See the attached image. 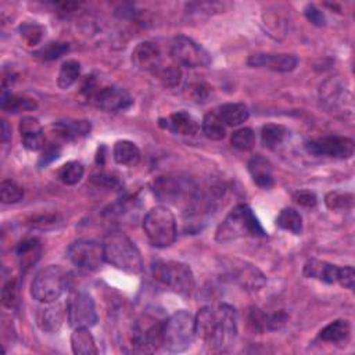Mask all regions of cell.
I'll return each instance as SVG.
<instances>
[{
	"label": "cell",
	"mask_w": 355,
	"mask_h": 355,
	"mask_svg": "<svg viewBox=\"0 0 355 355\" xmlns=\"http://www.w3.org/2000/svg\"><path fill=\"white\" fill-rule=\"evenodd\" d=\"M153 191L158 200L184 207L188 214L201 197V189L193 181L181 176H160L154 181Z\"/></svg>",
	"instance_id": "cell-4"
},
{
	"label": "cell",
	"mask_w": 355,
	"mask_h": 355,
	"mask_svg": "<svg viewBox=\"0 0 355 355\" xmlns=\"http://www.w3.org/2000/svg\"><path fill=\"white\" fill-rule=\"evenodd\" d=\"M276 225L283 230L291 232L294 234H300L303 230V218L297 210L289 207L280 211L276 219Z\"/></svg>",
	"instance_id": "cell-30"
},
{
	"label": "cell",
	"mask_w": 355,
	"mask_h": 355,
	"mask_svg": "<svg viewBox=\"0 0 355 355\" xmlns=\"http://www.w3.org/2000/svg\"><path fill=\"white\" fill-rule=\"evenodd\" d=\"M71 347L77 355H97L96 341L88 328H77L71 336Z\"/></svg>",
	"instance_id": "cell-25"
},
{
	"label": "cell",
	"mask_w": 355,
	"mask_h": 355,
	"mask_svg": "<svg viewBox=\"0 0 355 355\" xmlns=\"http://www.w3.org/2000/svg\"><path fill=\"white\" fill-rule=\"evenodd\" d=\"M306 149L314 156L347 160L354 154V142L343 136H323L308 140Z\"/></svg>",
	"instance_id": "cell-14"
},
{
	"label": "cell",
	"mask_w": 355,
	"mask_h": 355,
	"mask_svg": "<svg viewBox=\"0 0 355 355\" xmlns=\"http://www.w3.org/2000/svg\"><path fill=\"white\" fill-rule=\"evenodd\" d=\"M287 136H289L287 128L278 124H267L262 127V131H261L262 145L268 149H275L280 146Z\"/></svg>",
	"instance_id": "cell-32"
},
{
	"label": "cell",
	"mask_w": 355,
	"mask_h": 355,
	"mask_svg": "<svg viewBox=\"0 0 355 355\" xmlns=\"http://www.w3.org/2000/svg\"><path fill=\"white\" fill-rule=\"evenodd\" d=\"M225 127L226 125L221 120L218 111H211V112L206 114L203 124H201L203 134L211 140H222L226 135Z\"/></svg>",
	"instance_id": "cell-29"
},
{
	"label": "cell",
	"mask_w": 355,
	"mask_h": 355,
	"mask_svg": "<svg viewBox=\"0 0 355 355\" xmlns=\"http://www.w3.org/2000/svg\"><path fill=\"white\" fill-rule=\"evenodd\" d=\"M171 56L176 64H182L189 69L207 67L211 64L210 53L201 45L185 35H180L173 39Z\"/></svg>",
	"instance_id": "cell-10"
},
{
	"label": "cell",
	"mask_w": 355,
	"mask_h": 355,
	"mask_svg": "<svg viewBox=\"0 0 355 355\" xmlns=\"http://www.w3.org/2000/svg\"><path fill=\"white\" fill-rule=\"evenodd\" d=\"M351 334V326L345 319H337L332 323H329L328 326H325L321 333L319 337L323 341H329V343H334V344H341V343H347Z\"/></svg>",
	"instance_id": "cell-27"
},
{
	"label": "cell",
	"mask_w": 355,
	"mask_h": 355,
	"mask_svg": "<svg viewBox=\"0 0 355 355\" xmlns=\"http://www.w3.org/2000/svg\"><path fill=\"white\" fill-rule=\"evenodd\" d=\"M249 171L253 181L257 186L262 189H269L273 186L272 164L262 156H256L249 162Z\"/></svg>",
	"instance_id": "cell-20"
},
{
	"label": "cell",
	"mask_w": 355,
	"mask_h": 355,
	"mask_svg": "<svg viewBox=\"0 0 355 355\" xmlns=\"http://www.w3.org/2000/svg\"><path fill=\"white\" fill-rule=\"evenodd\" d=\"M196 337L195 317L188 311H176L164 322L162 343L171 352L188 350Z\"/></svg>",
	"instance_id": "cell-5"
},
{
	"label": "cell",
	"mask_w": 355,
	"mask_h": 355,
	"mask_svg": "<svg viewBox=\"0 0 355 355\" xmlns=\"http://www.w3.org/2000/svg\"><path fill=\"white\" fill-rule=\"evenodd\" d=\"M36 101L28 97L16 96L12 93H3L2 96V108L9 112H20L36 108Z\"/></svg>",
	"instance_id": "cell-35"
},
{
	"label": "cell",
	"mask_w": 355,
	"mask_h": 355,
	"mask_svg": "<svg viewBox=\"0 0 355 355\" xmlns=\"http://www.w3.org/2000/svg\"><path fill=\"white\" fill-rule=\"evenodd\" d=\"M339 267L321 260H310L304 265V275L325 283H334L337 279Z\"/></svg>",
	"instance_id": "cell-22"
},
{
	"label": "cell",
	"mask_w": 355,
	"mask_h": 355,
	"mask_svg": "<svg viewBox=\"0 0 355 355\" xmlns=\"http://www.w3.org/2000/svg\"><path fill=\"white\" fill-rule=\"evenodd\" d=\"M67 257L75 267L90 272L100 269L106 261L103 245L95 241L74 242L67 250Z\"/></svg>",
	"instance_id": "cell-11"
},
{
	"label": "cell",
	"mask_w": 355,
	"mask_h": 355,
	"mask_svg": "<svg viewBox=\"0 0 355 355\" xmlns=\"http://www.w3.org/2000/svg\"><path fill=\"white\" fill-rule=\"evenodd\" d=\"M196 336L212 351H228L238 337V313L230 306L204 307L196 318Z\"/></svg>",
	"instance_id": "cell-1"
},
{
	"label": "cell",
	"mask_w": 355,
	"mask_h": 355,
	"mask_svg": "<svg viewBox=\"0 0 355 355\" xmlns=\"http://www.w3.org/2000/svg\"><path fill=\"white\" fill-rule=\"evenodd\" d=\"M247 236H260L261 238V236H265V230L252 208L246 204H239L219 223L215 232V239L219 243H229L247 238Z\"/></svg>",
	"instance_id": "cell-3"
},
{
	"label": "cell",
	"mask_w": 355,
	"mask_h": 355,
	"mask_svg": "<svg viewBox=\"0 0 355 355\" xmlns=\"http://www.w3.org/2000/svg\"><path fill=\"white\" fill-rule=\"evenodd\" d=\"M304 14H306L307 20H308L311 24L317 25V27H323V25L326 24L325 14H323L317 6H314V5H308V6L306 8V10H304Z\"/></svg>",
	"instance_id": "cell-45"
},
{
	"label": "cell",
	"mask_w": 355,
	"mask_h": 355,
	"mask_svg": "<svg viewBox=\"0 0 355 355\" xmlns=\"http://www.w3.org/2000/svg\"><path fill=\"white\" fill-rule=\"evenodd\" d=\"M104 260L123 272L138 275L143 271V260L135 243L121 230H111L103 242Z\"/></svg>",
	"instance_id": "cell-2"
},
{
	"label": "cell",
	"mask_w": 355,
	"mask_h": 355,
	"mask_svg": "<svg viewBox=\"0 0 355 355\" xmlns=\"http://www.w3.org/2000/svg\"><path fill=\"white\" fill-rule=\"evenodd\" d=\"M0 199L5 204H16L24 199V191L14 181L6 180L0 185Z\"/></svg>",
	"instance_id": "cell-37"
},
{
	"label": "cell",
	"mask_w": 355,
	"mask_h": 355,
	"mask_svg": "<svg viewBox=\"0 0 355 355\" xmlns=\"http://www.w3.org/2000/svg\"><path fill=\"white\" fill-rule=\"evenodd\" d=\"M10 138H12V131H10L8 123L3 121V123H2V139H3V142L6 143V142L10 140Z\"/></svg>",
	"instance_id": "cell-48"
},
{
	"label": "cell",
	"mask_w": 355,
	"mask_h": 355,
	"mask_svg": "<svg viewBox=\"0 0 355 355\" xmlns=\"http://www.w3.org/2000/svg\"><path fill=\"white\" fill-rule=\"evenodd\" d=\"M64 321V313L60 306H49L39 310L38 325L43 332L54 333L62 328Z\"/></svg>",
	"instance_id": "cell-24"
},
{
	"label": "cell",
	"mask_w": 355,
	"mask_h": 355,
	"mask_svg": "<svg viewBox=\"0 0 355 355\" xmlns=\"http://www.w3.org/2000/svg\"><path fill=\"white\" fill-rule=\"evenodd\" d=\"M20 32H21L23 39L28 43V46H35L42 40L45 29L39 24L25 23L20 27Z\"/></svg>",
	"instance_id": "cell-40"
},
{
	"label": "cell",
	"mask_w": 355,
	"mask_h": 355,
	"mask_svg": "<svg viewBox=\"0 0 355 355\" xmlns=\"http://www.w3.org/2000/svg\"><path fill=\"white\" fill-rule=\"evenodd\" d=\"M247 64L254 69H268L278 73H290L297 67L299 60L293 54L260 53L250 56Z\"/></svg>",
	"instance_id": "cell-15"
},
{
	"label": "cell",
	"mask_w": 355,
	"mask_h": 355,
	"mask_svg": "<svg viewBox=\"0 0 355 355\" xmlns=\"http://www.w3.org/2000/svg\"><path fill=\"white\" fill-rule=\"evenodd\" d=\"M319 99L323 108L334 117L352 118L354 103L352 95L345 85V81L340 77H332L326 79L319 89Z\"/></svg>",
	"instance_id": "cell-9"
},
{
	"label": "cell",
	"mask_w": 355,
	"mask_h": 355,
	"mask_svg": "<svg viewBox=\"0 0 355 355\" xmlns=\"http://www.w3.org/2000/svg\"><path fill=\"white\" fill-rule=\"evenodd\" d=\"M325 203H326V207L330 210V211H334V212H343V211H347L352 207V203H354V197L351 193H345V192H330L326 195L325 197Z\"/></svg>",
	"instance_id": "cell-36"
},
{
	"label": "cell",
	"mask_w": 355,
	"mask_h": 355,
	"mask_svg": "<svg viewBox=\"0 0 355 355\" xmlns=\"http://www.w3.org/2000/svg\"><path fill=\"white\" fill-rule=\"evenodd\" d=\"M336 282H339L343 287L352 290L354 286H355V272H354V268L350 267V265L339 268Z\"/></svg>",
	"instance_id": "cell-43"
},
{
	"label": "cell",
	"mask_w": 355,
	"mask_h": 355,
	"mask_svg": "<svg viewBox=\"0 0 355 355\" xmlns=\"http://www.w3.org/2000/svg\"><path fill=\"white\" fill-rule=\"evenodd\" d=\"M132 62L139 70L154 73L162 63L160 47L153 42L139 43L132 53Z\"/></svg>",
	"instance_id": "cell-18"
},
{
	"label": "cell",
	"mask_w": 355,
	"mask_h": 355,
	"mask_svg": "<svg viewBox=\"0 0 355 355\" xmlns=\"http://www.w3.org/2000/svg\"><path fill=\"white\" fill-rule=\"evenodd\" d=\"M20 134L25 149L36 151L45 146V134L40 123L34 117H25L20 123Z\"/></svg>",
	"instance_id": "cell-19"
},
{
	"label": "cell",
	"mask_w": 355,
	"mask_h": 355,
	"mask_svg": "<svg viewBox=\"0 0 355 355\" xmlns=\"http://www.w3.org/2000/svg\"><path fill=\"white\" fill-rule=\"evenodd\" d=\"M143 229L154 247H169L176 239V219L172 211L164 206L151 208L143 221Z\"/></svg>",
	"instance_id": "cell-7"
},
{
	"label": "cell",
	"mask_w": 355,
	"mask_h": 355,
	"mask_svg": "<svg viewBox=\"0 0 355 355\" xmlns=\"http://www.w3.org/2000/svg\"><path fill=\"white\" fill-rule=\"evenodd\" d=\"M69 284V273L58 265H49L40 269L31 284L32 297L43 304L58 300Z\"/></svg>",
	"instance_id": "cell-6"
},
{
	"label": "cell",
	"mask_w": 355,
	"mask_h": 355,
	"mask_svg": "<svg viewBox=\"0 0 355 355\" xmlns=\"http://www.w3.org/2000/svg\"><path fill=\"white\" fill-rule=\"evenodd\" d=\"M60 153H62L60 147H56V146H50V147L45 149V151H43V154L40 157V162L39 164L40 165H46V164L51 162L53 160H56L58 156H60Z\"/></svg>",
	"instance_id": "cell-46"
},
{
	"label": "cell",
	"mask_w": 355,
	"mask_h": 355,
	"mask_svg": "<svg viewBox=\"0 0 355 355\" xmlns=\"http://www.w3.org/2000/svg\"><path fill=\"white\" fill-rule=\"evenodd\" d=\"M218 114L226 127H239L249 120V108L243 103H228L219 107Z\"/></svg>",
	"instance_id": "cell-21"
},
{
	"label": "cell",
	"mask_w": 355,
	"mask_h": 355,
	"mask_svg": "<svg viewBox=\"0 0 355 355\" xmlns=\"http://www.w3.org/2000/svg\"><path fill=\"white\" fill-rule=\"evenodd\" d=\"M54 128L66 139L74 140L89 135L92 125L86 120H64V121H57L54 124Z\"/></svg>",
	"instance_id": "cell-26"
},
{
	"label": "cell",
	"mask_w": 355,
	"mask_h": 355,
	"mask_svg": "<svg viewBox=\"0 0 355 355\" xmlns=\"http://www.w3.org/2000/svg\"><path fill=\"white\" fill-rule=\"evenodd\" d=\"M114 160L125 167H135L140 161V150L131 140H118L112 149Z\"/></svg>",
	"instance_id": "cell-23"
},
{
	"label": "cell",
	"mask_w": 355,
	"mask_h": 355,
	"mask_svg": "<svg viewBox=\"0 0 355 355\" xmlns=\"http://www.w3.org/2000/svg\"><path fill=\"white\" fill-rule=\"evenodd\" d=\"M153 74L161 82V85L165 86V88L178 86L181 82V78H182L181 67H180V64H176V63H169L167 66L164 63H161L160 67Z\"/></svg>",
	"instance_id": "cell-31"
},
{
	"label": "cell",
	"mask_w": 355,
	"mask_h": 355,
	"mask_svg": "<svg viewBox=\"0 0 355 355\" xmlns=\"http://www.w3.org/2000/svg\"><path fill=\"white\" fill-rule=\"evenodd\" d=\"M191 95H192V99L195 101H204V99H207V88L201 84H196L193 86H191Z\"/></svg>",
	"instance_id": "cell-47"
},
{
	"label": "cell",
	"mask_w": 355,
	"mask_h": 355,
	"mask_svg": "<svg viewBox=\"0 0 355 355\" xmlns=\"http://www.w3.org/2000/svg\"><path fill=\"white\" fill-rule=\"evenodd\" d=\"M95 100L97 106L107 112H118L130 108L134 104L131 95L117 86H107L96 92Z\"/></svg>",
	"instance_id": "cell-16"
},
{
	"label": "cell",
	"mask_w": 355,
	"mask_h": 355,
	"mask_svg": "<svg viewBox=\"0 0 355 355\" xmlns=\"http://www.w3.org/2000/svg\"><path fill=\"white\" fill-rule=\"evenodd\" d=\"M85 173V168L78 161H70L64 164L60 169H58V180H60L64 185H77Z\"/></svg>",
	"instance_id": "cell-33"
},
{
	"label": "cell",
	"mask_w": 355,
	"mask_h": 355,
	"mask_svg": "<svg viewBox=\"0 0 355 355\" xmlns=\"http://www.w3.org/2000/svg\"><path fill=\"white\" fill-rule=\"evenodd\" d=\"M232 146L239 149L242 151H247V150H252L256 145V135L253 132V130L250 128H242L239 131L233 132L232 135Z\"/></svg>",
	"instance_id": "cell-39"
},
{
	"label": "cell",
	"mask_w": 355,
	"mask_h": 355,
	"mask_svg": "<svg viewBox=\"0 0 355 355\" xmlns=\"http://www.w3.org/2000/svg\"><path fill=\"white\" fill-rule=\"evenodd\" d=\"M70 50L69 43L64 42H51L49 45H46L45 47L39 49L35 56L42 58L45 62H51V60H57L62 56H64L67 51Z\"/></svg>",
	"instance_id": "cell-38"
},
{
	"label": "cell",
	"mask_w": 355,
	"mask_h": 355,
	"mask_svg": "<svg viewBox=\"0 0 355 355\" xmlns=\"http://www.w3.org/2000/svg\"><path fill=\"white\" fill-rule=\"evenodd\" d=\"M81 75V64L75 60L66 62L58 73L57 84L62 89H70Z\"/></svg>",
	"instance_id": "cell-34"
},
{
	"label": "cell",
	"mask_w": 355,
	"mask_h": 355,
	"mask_svg": "<svg viewBox=\"0 0 355 355\" xmlns=\"http://www.w3.org/2000/svg\"><path fill=\"white\" fill-rule=\"evenodd\" d=\"M160 125L181 136H195L200 128L199 121L186 111H178L171 114L168 118H161Z\"/></svg>",
	"instance_id": "cell-17"
},
{
	"label": "cell",
	"mask_w": 355,
	"mask_h": 355,
	"mask_svg": "<svg viewBox=\"0 0 355 355\" xmlns=\"http://www.w3.org/2000/svg\"><path fill=\"white\" fill-rule=\"evenodd\" d=\"M249 323L254 332L262 333L269 330V315L262 313L260 308H252L249 315Z\"/></svg>",
	"instance_id": "cell-41"
},
{
	"label": "cell",
	"mask_w": 355,
	"mask_h": 355,
	"mask_svg": "<svg viewBox=\"0 0 355 355\" xmlns=\"http://www.w3.org/2000/svg\"><path fill=\"white\" fill-rule=\"evenodd\" d=\"M40 253H42V246L39 241L29 239L23 242L17 249V256H19L21 268L28 269L32 265H35L40 258Z\"/></svg>",
	"instance_id": "cell-28"
},
{
	"label": "cell",
	"mask_w": 355,
	"mask_h": 355,
	"mask_svg": "<svg viewBox=\"0 0 355 355\" xmlns=\"http://www.w3.org/2000/svg\"><path fill=\"white\" fill-rule=\"evenodd\" d=\"M67 319L70 325L77 328H92L97 322L95 302L88 293H75L67 304Z\"/></svg>",
	"instance_id": "cell-13"
},
{
	"label": "cell",
	"mask_w": 355,
	"mask_h": 355,
	"mask_svg": "<svg viewBox=\"0 0 355 355\" xmlns=\"http://www.w3.org/2000/svg\"><path fill=\"white\" fill-rule=\"evenodd\" d=\"M225 269L228 276L245 290L256 291L267 284V276L247 261L226 260Z\"/></svg>",
	"instance_id": "cell-12"
},
{
	"label": "cell",
	"mask_w": 355,
	"mask_h": 355,
	"mask_svg": "<svg viewBox=\"0 0 355 355\" xmlns=\"http://www.w3.org/2000/svg\"><path fill=\"white\" fill-rule=\"evenodd\" d=\"M2 303L8 308H13L17 303V284L14 280H9L2 291Z\"/></svg>",
	"instance_id": "cell-42"
},
{
	"label": "cell",
	"mask_w": 355,
	"mask_h": 355,
	"mask_svg": "<svg viewBox=\"0 0 355 355\" xmlns=\"http://www.w3.org/2000/svg\"><path fill=\"white\" fill-rule=\"evenodd\" d=\"M154 279L178 294L188 295L195 289V275L192 269L178 261H156L151 265Z\"/></svg>",
	"instance_id": "cell-8"
},
{
	"label": "cell",
	"mask_w": 355,
	"mask_h": 355,
	"mask_svg": "<svg viewBox=\"0 0 355 355\" xmlns=\"http://www.w3.org/2000/svg\"><path fill=\"white\" fill-rule=\"evenodd\" d=\"M293 199L294 201L300 204L302 207H306V208H313L317 206V196L310 192V191H300V192H295L293 195Z\"/></svg>",
	"instance_id": "cell-44"
}]
</instances>
